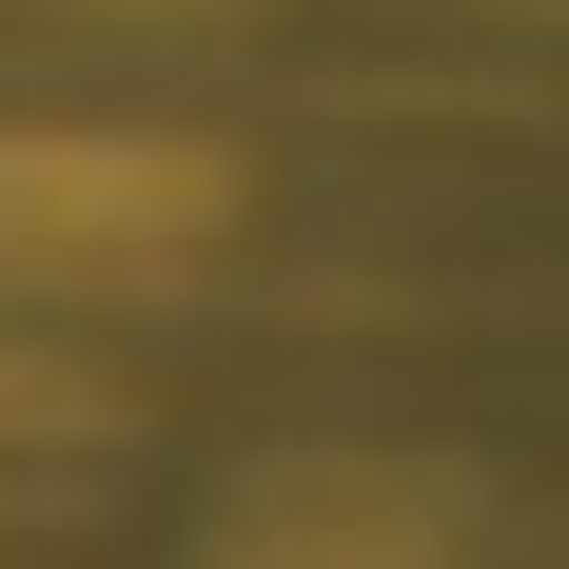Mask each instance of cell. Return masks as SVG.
<instances>
[{"mask_svg": "<svg viewBox=\"0 0 569 569\" xmlns=\"http://www.w3.org/2000/svg\"><path fill=\"white\" fill-rule=\"evenodd\" d=\"M217 217H236V158L177 118H0V295L177 276Z\"/></svg>", "mask_w": 569, "mask_h": 569, "instance_id": "1", "label": "cell"}, {"mask_svg": "<svg viewBox=\"0 0 569 569\" xmlns=\"http://www.w3.org/2000/svg\"><path fill=\"white\" fill-rule=\"evenodd\" d=\"M197 569H452V511H432L412 471H353L335 452V471H256Z\"/></svg>", "mask_w": 569, "mask_h": 569, "instance_id": "2", "label": "cell"}, {"mask_svg": "<svg viewBox=\"0 0 569 569\" xmlns=\"http://www.w3.org/2000/svg\"><path fill=\"white\" fill-rule=\"evenodd\" d=\"M59 432H99V373H79V353H20V335H0V452H59Z\"/></svg>", "mask_w": 569, "mask_h": 569, "instance_id": "3", "label": "cell"}]
</instances>
